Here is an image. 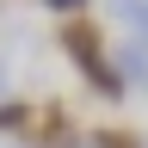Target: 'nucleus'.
<instances>
[{"label":"nucleus","mask_w":148,"mask_h":148,"mask_svg":"<svg viewBox=\"0 0 148 148\" xmlns=\"http://www.w3.org/2000/svg\"><path fill=\"white\" fill-rule=\"evenodd\" d=\"M62 49L74 56L80 80L99 92V99H123V80H117V68H111V49H105V37H99L92 18H62Z\"/></svg>","instance_id":"f257e3e1"},{"label":"nucleus","mask_w":148,"mask_h":148,"mask_svg":"<svg viewBox=\"0 0 148 148\" xmlns=\"http://www.w3.org/2000/svg\"><path fill=\"white\" fill-rule=\"evenodd\" d=\"M68 136H74L68 111H62V105H37V117H31V130H25V142H31V148H62Z\"/></svg>","instance_id":"f03ea898"},{"label":"nucleus","mask_w":148,"mask_h":148,"mask_svg":"<svg viewBox=\"0 0 148 148\" xmlns=\"http://www.w3.org/2000/svg\"><path fill=\"white\" fill-rule=\"evenodd\" d=\"M111 68H117L123 86H130V80H148V43H142V37H130V43L111 56Z\"/></svg>","instance_id":"7ed1b4c3"},{"label":"nucleus","mask_w":148,"mask_h":148,"mask_svg":"<svg viewBox=\"0 0 148 148\" xmlns=\"http://www.w3.org/2000/svg\"><path fill=\"white\" fill-rule=\"evenodd\" d=\"M31 117H37V105H25V99H0V130H18V136H25Z\"/></svg>","instance_id":"20e7f679"},{"label":"nucleus","mask_w":148,"mask_h":148,"mask_svg":"<svg viewBox=\"0 0 148 148\" xmlns=\"http://www.w3.org/2000/svg\"><path fill=\"white\" fill-rule=\"evenodd\" d=\"M111 6H117V18L130 31H142V43H148V0H111Z\"/></svg>","instance_id":"39448f33"},{"label":"nucleus","mask_w":148,"mask_h":148,"mask_svg":"<svg viewBox=\"0 0 148 148\" xmlns=\"http://www.w3.org/2000/svg\"><path fill=\"white\" fill-rule=\"evenodd\" d=\"M92 148H142V136H136V130H92Z\"/></svg>","instance_id":"423d86ee"},{"label":"nucleus","mask_w":148,"mask_h":148,"mask_svg":"<svg viewBox=\"0 0 148 148\" xmlns=\"http://www.w3.org/2000/svg\"><path fill=\"white\" fill-rule=\"evenodd\" d=\"M43 12H68V18H80V12H86V0H43Z\"/></svg>","instance_id":"0eeeda50"}]
</instances>
